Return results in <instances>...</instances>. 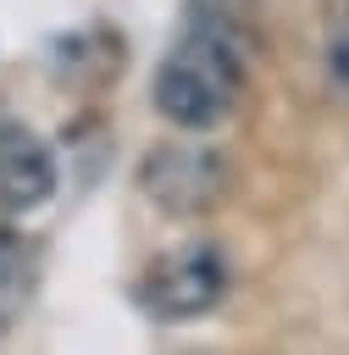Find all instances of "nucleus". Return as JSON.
I'll return each mask as SVG.
<instances>
[{"label":"nucleus","mask_w":349,"mask_h":355,"mask_svg":"<svg viewBox=\"0 0 349 355\" xmlns=\"http://www.w3.org/2000/svg\"><path fill=\"white\" fill-rule=\"evenodd\" d=\"M321 50L338 94L349 100V0H321Z\"/></svg>","instance_id":"nucleus-6"},{"label":"nucleus","mask_w":349,"mask_h":355,"mask_svg":"<svg viewBox=\"0 0 349 355\" xmlns=\"http://www.w3.org/2000/svg\"><path fill=\"white\" fill-rule=\"evenodd\" d=\"M260 55V0H183V17L155 61L150 100L177 133L222 128Z\"/></svg>","instance_id":"nucleus-1"},{"label":"nucleus","mask_w":349,"mask_h":355,"mask_svg":"<svg viewBox=\"0 0 349 355\" xmlns=\"http://www.w3.org/2000/svg\"><path fill=\"white\" fill-rule=\"evenodd\" d=\"M227 189H233V161L194 133H183V139L172 133V139L150 144L138 161V194L172 222L211 216L227 200Z\"/></svg>","instance_id":"nucleus-2"},{"label":"nucleus","mask_w":349,"mask_h":355,"mask_svg":"<svg viewBox=\"0 0 349 355\" xmlns=\"http://www.w3.org/2000/svg\"><path fill=\"white\" fill-rule=\"evenodd\" d=\"M33 288V250L17 227L0 222V316H11Z\"/></svg>","instance_id":"nucleus-5"},{"label":"nucleus","mask_w":349,"mask_h":355,"mask_svg":"<svg viewBox=\"0 0 349 355\" xmlns=\"http://www.w3.org/2000/svg\"><path fill=\"white\" fill-rule=\"evenodd\" d=\"M227 255L205 239H188L177 250H161L144 277H138V305L155 316V322H194V316H211L222 300H227Z\"/></svg>","instance_id":"nucleus-3"},{"label":"nucleus","mask_w":349,"mask_h":355,"mask_svg":"<svg viewBox=\"0 0 349 355\" xmlns=\"http://www.w3.org/2000/svg\"><path fill=\"white\" fill-rule=\"evenodd\" d=\"M55 183H61L55 150L28 122H0V211L22 216V211L50 205Z\"/></svg>","instance_id":"nucleus-4"}]
</instances>
